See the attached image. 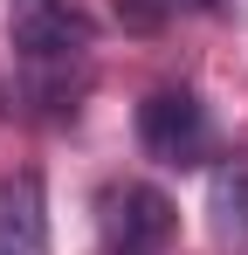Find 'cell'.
<instances>
[{
    "label": "cell",
    "mask_w": 248,
    "mask_h": 255,
    "mask_svg": "<svg viewBox=\"0 0 248 255\" xmlns=\"http://www.w3.org/2000/svg\"><path fill=\"white\" fill-rule=\"evenodd\" d=\"M138 145H145V159H159V166H200L207 145H214L207 104L193 90H152V97L138 104Z\"/></svg>",
    "instance_id": "cell-1"
},
{
    "label": "cell",
    "mask_w": 248,
    "mask_h": 255,
    "mask_svg": "<svg viewBox=\"0 0 248 255\" xmlns=\"http://www.w3.org/2000/svg\"><path fill=\"white\" fill-rule=\"evenodd\" d=\"M7 35L28 62H76L90 48L83 0H7Z\"/></svg>",
    "instance_id": "cell-2"
},
{
    "label": "cell",
    "mask_w": 248,
    "mask_h": 255,
    "mask_svg": "<svg viewBox=\"0 0 248 255\" xmlns=\"http://www.w3.org/2000/svg\"><path fill=\"white\" fill-rule=\"evenodd\" d=\"M172 228H179V214H172V200H165L159 186H124V193H111L104 235H111L118 255H159L165 242H172Z\"/></svg>",
    "instance_id": "cell-3"
},
{
    "label": "cell",
    "mask_w": 248,
    "mask_h": 255,
    "mask_svg": "<svg viewBox=\"0 0 248 255\" xmlns=\"http://www.w3.org/2000/svg\"><path fill=\"white\" fill-rule=\"evenodd\" d=\"M0 255H48V193L41 172L0 179Z\"/></svg>",
    "instance_id": "cell-4"
},
{
    "label": "cell",
    "mask_w": 248,
    "mask_h": 255,
    "mask_svg": "<svg viewBox=\"0 0 248 255\" xmlns=\"http://www.w3.org/2000/svg\"><path fill=\"white\" fill-rule=\"evenodd\" d=\"M207 214H214V242L248 255V152H228L207 172Z\"/></svg>",
    "instance_id": "cell-5"
},
{
    "label": "cell",
    "mask_w": 248,
    "mask_h": 255,
    "mask_svg": "<svg viewBox=\"0 0 248 255\" xmlns=\"http://www.w3.org/2000/svg\"><path fill=\"white\" fill-rule=\"evenodd\" d=\"M118 21L138 28V35H152V28L165 21V0H118Z\"/></svg>",
    "instance_id": "cell-6"
},
{
    "label": "cell",
    "mask_w": 248,
    "mask_h": 255,
    "mask_svg": "<svg viewBox=\"0 0 248 255\" xmlns=\"http://www.w3.org/2000/svg\"><path fill=\"white\" fill-rule=\"evenodd\" d=\"M165 7H193V14H207V7H221V0H165Z\"/></svg>",
    "instance_id": "cell-7"
}]
</instances>
